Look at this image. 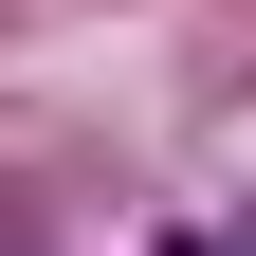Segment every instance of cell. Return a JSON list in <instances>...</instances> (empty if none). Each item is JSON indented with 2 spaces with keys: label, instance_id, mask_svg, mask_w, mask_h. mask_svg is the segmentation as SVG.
Listing matches in <instances>:
<instances>
[{
  "label": "cell",
  "instance_id": "cell-1",
  "mask_svg": "<svg viewBox=\"0 0 256 256\" xmlns=\"http://www.w3.org/2000/svg\"><path fill=\"white\" fill-rule=\"evenodd\" d=\"M165 256H220V238H165Z\"/></svg>",
  "mask_w": 256,
  "mask_h": 256
}]
</instances>
